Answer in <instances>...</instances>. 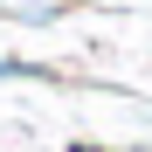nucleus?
Listing matches in <instances>:
<instances>
[{
	"mask_svg": "<svg viewBox=\"0 0 152 152\" xmlns=\"http://www.w3.org/2000/svg\"><path fill=\"white\" fill-rule=\"evenodd\" d=\"M69 152H104V145H83V138H76V145H69Z\"/></svg>",
	"mask_w": 152,
	"mask_h": 152,
	"instance_id": "3",
	"label": "nucleus"
},
{
	"mask_svg": "<svg viewBox=\"0 0 152 152\" xmlns=\"http://www.w3.org/2000/svg\"><path fill=\"white\" fill-rule=\"evenodd\" d=\"M0 76L14 83V76H56V69H42V62H21V56H0Z\"/></svg>",
	"mask_w": 152,
	"mask_h": 152,
	"instance_id": "1",
	"label": "nucleus"
},
{
	"mask_svg": "<svg viewBox=\"0 0 152 152\" xmlns=\"http://www.w3.org/2000/svg\"><path fill=\"white\" fill-rule=\"evenodd\" d=\"M90 7H132V0H90Z\"/></svg>",
	"mask_w": 152,
	"mask_h": 152,
	"instance_id": "2",
	"label": "nucleus"
}]
</instances>
